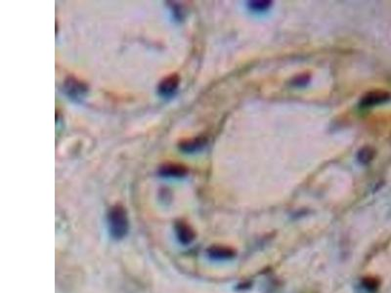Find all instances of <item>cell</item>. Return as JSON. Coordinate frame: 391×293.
Listing matches in <instances>:
<instances>
[{"instance_id":"cell-1","label":"cell","mask_w":391,"mask_h":293,"mask_svg":"<svg viewBox=\"0 0 391 293\" xmlns=\"http://www.w3.org/2000/svg\"><path fill=\"white\" fill-rule=\"evenodd\" d=\"M108 226L111 235L116 239L124 237L128 232V218L121 205L113 206L108 213Z\"/></svg>"},{"instance_id":"cell-2","label":"cell","mask_w":391,"mask_h":293,"mask_svg":"<svg viewBox=\"0 0 391 293\" xmlns=\"http://www.w3.org/2000/svg\"><path fill=\"white\" fill-rule=\"evenodd\" d=\"M63 91L71 100L80 101L87 94L88 86L80 79L74 77H69L64 82Z\"/></svg>"},{"instance_id":"cell-3","label":"cell","mask_w":391,"mask_h":293,"mask_svg":"<svg viewBox=\"0 0 391 293\" xmlns=\"http://www.w3.org/2000/svg\"><path fill=\"white\" fill-rule=\"evenodd\" d=\"M179 82H180V78H179L178 75H176V74H172V75H169L168 77L165 78L159 84V87H158L159 95L163 98L172 97L175 94V92L177 91Z\"/></svg>"},{"instance_id":"cell-4","label":"cell","mask_w":391,"mask_h":293,"mask_svg":"<svg viewBox=\"0 0 391 293\" xmlns=\"http://www.w3.org/2000/svg\"><path fill=\"white\" fill-rule=\"evenodd\" d=\"M390 94L383 90H373L365 94L360 100V106L363 108L374 107L383 104L390 99Z\"/></svg>"},{"instance_id":"cell-5","label":"cell","mask_w":391,"mask_h":293,"mask_svg":"<svg viewBox=\"0 0 391 293\" xmlns=\"http://www.w3.org/2000/svg\"><path fill=\"white\" fill-rule=\"evenodd\" d=\"M160 174L164 177H172V178H180L184 177L188 170L187 167L181 164L176 163H165L160 168Z\"/></svg>"},{"instance_id":"cell-6","label":"cell","mask_w":391,"mask_h":293,"mask_svg":"<svg viewBox=\"0 0 391 293\" xmlns=\"http://www.w3.org/2000/svg\"><path fill=\"white\" fill-rule=\"evenodd\" d=\"M206 145V139L204 137H197L193 139H187L179 143V150L184 153L192 154L201 151Z\"/></svg>"},{"instance_id":"cell-7","label":"cell","mask_w":391,"mask_h":293,"mask_svg":"<svg viewBox=\"0 0 391 293\" xmlns=\"http://www.w3.org/2000/svg\"><path fill=\"white\" fill-rule=\"evenodd\" d=\"M176 234L178 239L183 244H189L195 238V234L193 230L183 222H179L176 224Z\"/></svg>"},{"instance_id":"cell-8","label":"cell","mask_w":391,"mask_h":293,"mask_svg":"<svg viewBox=\"0 0 391 293\" xmlns=\"http://www.w3.org/2000/svg\"><path fill=\"white\" fill-rule=\"evenodd\" d=\"M208 256L214 260H228L234 257L235 252L227 247L223 246H212L207 251Z\"/></svg>"},{"instance_id":"cell-9","label":"cell","mask_w":391,"mask_h":293,"mask_svg":"<svg viewBox=\"0 0 391 293\" xmlns=\"http://www.w3.org/2000/svg\"><path fill=\"white\" fill-rule=\"evenodd\" d=\"M374 157V151L370 147H364L362 148L357 156V158L361 164H368L370 163L372 158Z\"/></svg>"},{"instance_id":"cell-10","label":"cell","mask_w":391,"mask_h":293,"mask_svg":"<svg viewBox=\"0 0 391 293\" xmlns=\"http://www.w3.org/2000/svg\"><path fill=\"white\" fill-rule=\"evenodd\" d=\"M271 1H250L248 2V6L251 10L254 11H264L271 6Z\"/></svg>"},{"instance_id":"cell-11","label":"cell","mask_w":391,"mask_h":293,"mask_svg":"<svg viewBox=\"0 0 391 293\" xmlns=\"http://www.w3.org/2000/svg\"><path fill=\"white\" fill-rule=\"evenodd\" d=\"M307 81H308L307 77H306V76H302V77H298V78H296V80H294L293 84H295V85H297V86H301L302 84H306Z\"/></svg>"}]
</instances>
